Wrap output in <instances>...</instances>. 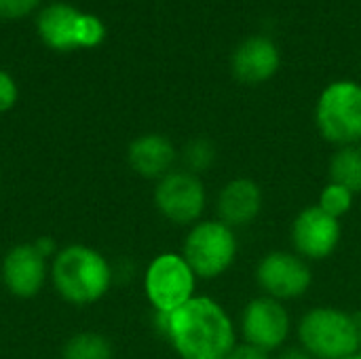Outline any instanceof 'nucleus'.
Returning <instances> with one entry per match:
<instances>
[{
	"label": "nucleus",
	"mask_w": 361,
	"mask_h": 359,
	"mask_svg": "<svg viewBox=\"0 0 361 359\" xmlns=\"http://www.w3.org/2000/svg\"><path fill=\"white\" fill-rule=\"evenodd\" d=\"M157 328L180 359H226L239 330L222 303L197 294L171 315H154Z\"/></svg>",
	"instance_id": "nucleus-1"
},
{
	"label": "nucleus",
	"mask_w": 361,
	"mask_h": 359,
	"mask_svg": "<svg viewBox=\"0 0 361 359\" xmlns=\"http://www.w3.org/2000/svg\"><path fill=\"white\" fill-rule=\"evenodd\" d=\"M51 281L66 303L87 307L110 292L114 271L102 252L74 243L55 254L51 262Z\"/></svg>",
	"instance_id": "nucleus-2"
},
{
	"label": "nucleus",
	"mask_w": 361,
	"mask_h": 359,
	"mask_svg": "<svg viewBox=\"0 0 361 359\" xmlns=\"http://www.w3.org/2000/svg\"><path fill=\"white\" fill-rule=\"evenodd\" d=\"M360 322L341 307L317 305L302 313L294 332L313 359H349L360 353Z\"/></svg>",
	"instance_id": "nucleus-3"
},
{
	"label": "nucleus",
	"mask_w": 361,
	"mask_h": 359,
	"mask_svg": "<svg viewBox=\"0 0 361 359\" xmlns=\"http://www.w3.org/2000/svg\"><path fill=\"white\" fill-rule=\"evenodd\" d=\"M36 34L51 51L70 53L99 47L106 40V23L74 4L51 2L36 13Z\"/></svg>",
	"instance_id": "nucleus-4"
},
{
	"label": "nucleus",
	"mask_w": 361,
	"mask_h": 359,
	"mask_svg": "<svg viewBox=\"0 0 361 359\" xmlns=\"http://www.w3.org/2000/svg\"><path fill=\"white\" fill-rule=\"evenodd\" d=\"M315 127L334 148L361 144V83L341 78L326 85L315 104Z\"/></svg>",
	"instance_id": "nucleus-5"
},
{
	"label": "nucleus",
	"mask_w": 361,
	"mask_h": 359,
	"mask_svg": "<svg viewBox=\"0 0 361 359\" xmlns=\"http://www.w3.org/2000/svg\"><path fill=\"white\" fill-rule=\"evenodd\" d=\"M182 256L199 279H220L237 262V231L226 226L218 218H203L188 229L182 243Z\"/></svg>",
	"instance_id": "nucleus-6"
},
{
	"label": "nucleus",
	"mask_w": 361,
	"mask_h": 359,
	"mask_svg": "<svg viewBox=\"0 0 361 359\" xmlns=\"http://www.w3.org/2000/svg\"><path fill=\"white\" fill-rule=\"evenodd\" d=\"M199 277L182 252H163L144 271V294L154 315H171L197 296Z\"/></svg>",
	"instance_id": "nucleus-7"
},
{
	"label": "nucleus",
	"mask_w": 361,
	"mask_h": 359,
	"mask_svg": "<svg viewBox=\"0 0 361 359\" xmlns=\"http://www.w3.org/2000/svg\"><path fill=\"white\" fill-rule=\"evenodd\" d=\"M152 201L157 212L167 222L190 229L205 218L209 195L201 176L176 167L159 182H154Z\"/></svg>",
	"instance_id": "nucleus-8"
},
{
	"label": "nucleus",
	"mask_w": 361,
	"mask_h": 359,
	"mask_svg": "<svg viewBox=\"0 0 361 359\" xmlns=\"http://www.w3.org/2000/svg\"><path fill=\"white\" fill-rule=\"evenodd\" d=\"M239 341L267 353L281 351L294 332V322L286 303L258 294L245 303L239 322Z\"/></svg>",
	"instance_id": "nucleus-9"
},
{
	"label": "nucleus",
	"mask_w": 361,
	"mask_h": 359,
	"mask_svg": "<svg viewBox=\"0 0 361 359\" xmlns=\"http://www.w3.org/2000/svg\"><path fill=\"white\" fill-rule=\"evenodd\" d=\"M254 281L260 294L279 303H292L309 294L313 267L292 250H271L256 262Z\"/></svg>",
	"instance_id": "nucleus-10"
},
{
	"label": "nucleus",
	"mask_w": 361,
	"mask_h": 359,
	"mask_svg": "<svg viewBox=\"0 0 361 359\" xmlns=\"http://www.w3.org/2000/svg\"><path fill=\"white\" fill-rule=\"evenodd\" d=\"M343 241V220L326 214L317 203L302 207L290 224L292 252L307 262L328 260Z\"/></svg>",
	"instance_id": "nucleus-11"
},
{
	"label": "nucleus",
	"mask_w": 361,
	"mask_h": 359,
	"mask_svg": "<svg viewBox=\"0 0 361 359\" xmlns=\"http://www.w3.org/2000/svg\"><path fill=\"white\" fill-rule=\"evenodd\" d=\"M49 258H44L34 241L32 243H17L13 245L2 258V284L15 298H34L44 288L51 269Z\"/></svg>",
	"instance_id": "nucleus-12"
},
{
	"label": "nucleus",
	"mask_w": 361,
	"mask_h": 359,
	"mask_svg": "<svg viewBox=\"0 0 361 359\" xmlns=\"http://www.w3.org/2000/svg\"><path fill=\"white\" fill-rule=\"evenodd\" d=\"M264 209L262 186L247 176H237L224 182L216 195V218L239 231L252 226Z\"/></svg>",
	"instance_id": "nucleus-13"
},
{
	"label": "nucleus",
	"mask_w": 361,
	"mask_h": 359,
	"mask_svg": "<svg viewBox=\"0 0 361 359\" xmlns=\"http://www.w3.org/2000/svg\"><path fill=\"white\" fill-rule=\"evenodd\" d=\"M281 66V53L271 36L256 34L241 40L231 55V72L243 85L269 83Z\"/></svg>",
	"instance_id": "nucleus-14"
},
{
	"label": "nucleus",
	"mask_w": 361,
	"mask_h": 359,
	"mask_svg": "<svg viewBox=\"0 0 361 359\" xmlns=\"http://www.w3.org/2000/svg\"><path fill=\"white\" fill-rule=\"evenodd\" d=\"M180 161V150L163 133L137 135L127 148L129 167L144 180L159 182L163 176L173 171Z\"/></svg>",
	"instance_id": "nucleus-15"
},
{
	"label": "nucleus",
	"mask_w": 361,
	"mask_h": 359,
	"mask_svg": "<svg viewBox=\"0 0 361 359\" xmlns=\"http://www.w3.org/2000/svg\"><path fill=\"white\" fill-rule=\"evenodd\" d=\"M328 180L361 195V146L334 148L328 161Z\"/></svg>",
	"instance_id": "nucleus-16"
},
{
	"label": "nucleus",
	"mask_w": 361,
	"mask_h": 359,
	"mask_svg": "<svg viewBox=\"0 0 361 359\" xmlns=\"http://www.w3.org/2000/svg\"><path fill=\"white\" fill-rule=\"evenodd\" d=\"M63 359H112V345L104 334L78 332L66 343Z\"/></svg>",
	"instance_id": "nucleus-17"
},
{
	"label": "nucleus",
	"mask_w": 361,
	"mask_h": 359,
	"mask_svg": "<svg viewBox=\"0 0 361 359\" xmlns=\"http://www.w3.org/2000/svg\"><path fill=\"white\" fill-rule=\"evenodd\" d=\"M216 159H218V150L209 138H192L190 142H186V146L180 152L182 169L192 171L197 176L209 171L216 165Z\"/></svg>",
	"instance_id": "nucleus-18"
},
{
	"label": "nucleus",
	"mask_w": 361,
	"mask_h": 359,
	"mask_svg": "<svg viewBox=\"0 0 361 359\" xmlns=\"http://www.w3.org/2000/svg\"><path fill=\"white\" fill-rule=\"evenodd\" d=\"M355 197H357V195L351 193L349 188H345V186H341V184L328 180V182L322 186V190H319L317 205H319L326 214H330V216L343 220L347 214H351V209H353V205H355Z\"/></svg>",
	"instance_id": "nucleus-19"
},
{
	"label": "nucleus",
	"mask_w": 361,
	"mask_h": 359,
	"mask_svg": "<svg viewBox=\"0 0 361 359\" xmlns=\"http://www.w3.org/2000/svg\"><path fill=\"white\" fill-rule=\"evenodd\" d=\"M42 8V0H0V19L17 21Z\"/></svg>",
	"instance_id": "nucleus-20"
},
{
	"label": "nucleus",
	"mask_w": 361,
	"mask_h": 359,
	"mask_svg": "<svg viewBox=\"0 0 361 359\" xmlns=\"http://www.w3.org/2000/svg\"><path fill=\"white\" fill-rule=\"evenodd\" d=\"M19 99V87L11 72L0 68V114L8 112Z\"/></svg>",
	"instance_id": "nucleus-21"
},
{
	"label": "nucleus",
	"mask_w": 361,
	"mask_h": 359,
	"mask_svg": "<svg viewBox=\"0 0 361 359\" xmlns=\"http://www.w3.org/2000/svg\"><path fill=\"white\" fill-rule=\"evenodd\" d=\"M226 359H273L271 353L262 351V349H256L252 345H245V343H237V347L226 355Z\"/></svg>",
	"instance_id": "nucleus-22"
},
{
	"label": "nucleus",
	"mask_w": 361,
	"mask_h": 359,
	"mask_svg": "<svg viewBox=\"0 0 361 359\" xmlns=\"http://www.w3.org/2000/svg\"><path fill=\"white\" fill-rule=\"evenodd\" d=\"M34 245H36V250H38L44 258H55V254L59 252V250L55 248V241H53L51 237H38V239L34 241Z\"/></svg>",
	"instance_id": "nucleus-23"
},
{
	"label": "nucleus",
	"mask_w": 361,
	"mask_h": 359,
	"mask_svg": "<svg viewBox=\"0 0 361 359\" xmlns=\"http://www.w3.org/2000/svg\"><path fill=\"white\" fill-rule=\"evenodd\" d=\"M273 359H313L300 345L294 347H283L281 351H277V358Z\"/></svg>",
	"instance_id": "nucleus-24"
},
{
	"label": "nucleus",
	"mask_w": 361,
	"mask_h": 359,
	"mask_svg": "<svg viewBox=\"0 0 361 359\" xmlns=\"http://www.w3.org/2000/svg\"><path fill=\"white\" fill-rule=\"evenodd\" d=\"M357 355H361V322H360V353Z\"/></svg>",
	"instance_id": "nucleus-25"
},
{
	"label": "nucleus",
	"mask_w": 361,
	"mask_h": 359,
	"mask_svg": "<svg viewBox=\"0 0 361 359\" xmlns=\"http://www.w3.org/2000/svg\"><path fill=\"white\" fill-rule=\"evenodd\" d=\"M349 359H361V355H353V358H349Z\"/></svg>",
	"instance_id": "nucleus-26"
},
{
	"label": "nucleus",
	"mask_w": 361,
	"mask_h": 359,
	"mask_svg": "<svg viewBox=\"0 0 361 359\" xmlns=\"http://www.w3.org/2000/svg\"><path fill=\"white\" fill-rule=\"evenodd\" d=\"M360 146H361V144H360Z\"/></svg>",
	"instance_id": "nucleus-27"
}]
</instances>
